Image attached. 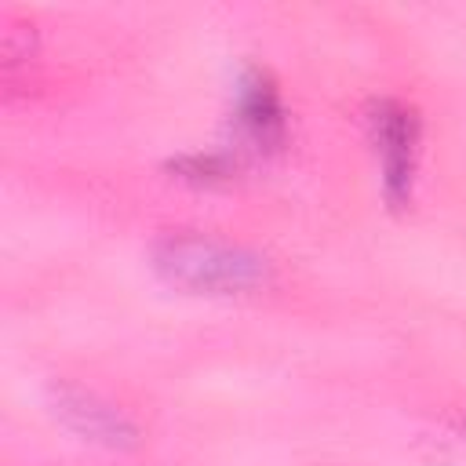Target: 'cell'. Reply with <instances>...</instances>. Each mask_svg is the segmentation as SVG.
<instances>
[{
	"mask_svg": "<svg viewBox=\"0 0 466 466\" xmlns=\"http://www.w3.org/2000/svg\"><path fill=\"white\" fill-rule=\"evenodd\" d=\"M153 269L182 291L193 295H248L269 284V262L229 240L171 233L153 244Z\"/></svg>",
	"mask_w": 466,
	"mask_h": 466,
	"instance_id": "obj_1",
	"label": "cell"
},
{
	"mask_svg": "<svg viewBox=\"0 0 466 466\" xmlns=\"http://www.w3.org/2000/svg\"><path fill=\"white\" fill-rule=\"evenodd\" d=\"M368 131L382 160V186L393 204L411 200L415 160H419V116L404 102L379 98L368 109Z\"/></svg>",
	"mask_w": 466,
	"mask_h": 466,
	"instance_id": "obj_2",
	"label": "cell"
},
{
	"mask_svg": "<svg viewBox=\"0 0 466 466\" xmlns=\"http://www.w3.org/2000/svg\"><path fill=\"white\" fill-rule=\"evenodd\" d=\"M51 408L55 415L84 441L91 444H106V448H131L135 444V426L131 419L113 408L109 400H102L98 393L91 390H80V386H69V382H58L51 386Z\"/></svg>",
	"mask_w": 466,
	"mask_h": 466,
	"instance_id": "obj_3",
	"label": "cell"
},
{
	"mask_svg": "<svg viewBox=\"0 0 466 466\" xmlns=\"http://www.w3.org/2000/svg\"><path fill=\"white\" fill-rule=\"evenodd\" d=\"M237 135L244 149L269 153L284 146V106L277 84L262 69H248L237 91Z\"/></svg>",
	"mask_w": 466,
	"mask_h": 466,
	"instance_id": "obj_4",
	"label": "cell"
}]
</instances>
